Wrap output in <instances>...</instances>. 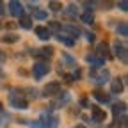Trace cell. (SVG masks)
Masks as SVG:
<instances>
[{"instance_id":"1","label":"cell","mask_w":128,"mask_h":128,"mask_svg":"<svg viewBox=\"0 0 128 128\" xmlns=\"http://www.w3.org/2000/svg\"><path fill=\"white\" fill-rule=\"evenodd\" d=\"M48 71H50V66H48L46 62H38V64H34V68H32V73H34L36 78H43Z\"/></svg>"},{"instance_id":"2","label":"cell","mask_w":128,"mask_h":128,"mask_svg":"<svg viewBox=\"0 0 128 128\" xmlns=\"http://www.w3.org/2000/svg\"><path fill=\"white\" fill-rule=\"evenodd\" d=\"M9 100H11V103H12V107H16V108H27V100L23 98L22 94H11L9 96Z\"/></svg>"},{"instance_id":"3","label":"cell","mask_w":128,"mask_h":128,"mask_svg":"<svg viewBox=\"0 0 128 128\" xmlns=\"http://www.w3.org/2000/svg\"><path fill=\"white\" fill-rule=\"evenodd\" d=\"M7 7H9V12H11L12 16H20V18L23 16V6H22L20 2H16V0H11Z\"/></svg>"},{"instance_id":"4","label":"cell","mask_w":128,"mask_h":128,"mask_svg":"<svg viewBox=\"0 0 128 128\" xmlns=\"http://www.w3.org/2000/svg\"><path fill=\"white\" fill-rule=\"evenodd\" d=\"M108 71H100V73H96L94 70L91 71V78H92V82H96V84H105L107 80H108Z\"/></svg>"},{"instance_id":"5","label":"cell","mask_w":128,"mask_h":128,"mask_svg":"<svg viewBox=\"0 0 128 128\" xmlns=\"http://www.w3.org/2000/svg\"><path fill=\"white\" fill-rule=\"evenodd\" d=\"M43 92H44V96H55V94H59V92H60V84H59V82H52V84H48V86H44Z\"/></svg>"},{"instance_id":"6","label":"cell","mask_w":128,"mask_h":128,"mask_svg":"<svg viewBox=\"0 0 128 128\" xmlns=\"http://www.w3.org/2000/svg\"><path fill=\"white\" fill-rule=\"evenodd\" d=\"M91 114H92V119H94L96 123H102V121H105V110H102L100 107L92 105V107H91Z\"/></svg>"},{"instance_id":"7","label":"cell","mask_w":128,"mask_h":128,"mask_svg":"<svg viewBox=\"0 0 128 128\" xmlns=\"http://www.w3.org/2000/svg\"><path fill=\"white\" fill-rule=\"evenodd\" d=\"M114 54H116L118 57H121L123 62H126V48H124L123 43H119V41L114 43Z\"/></svg>"},{"instance_id":"8","label":"cell","mask_w":128,"mask_h":128,"mask_svg":"<svg viewBox=\"0 0 128 128\" xmlns=\"http://www.w3.org/2000/svg\"><path fill=\"white\" fill-rule=\"evenodd\" d=\"M96 52H98V55H100V59H108L110 57V54H108V46L105 44V43H100L98 46H96Z\"/></svg>"},{"instance_id":"9","label":"cell","mask_w":128,"mask_h":128,"mask_svg":"<svg viewBox=\"0 0 128 128\" xmlns=\"http://www.w3.org/2000/svg\"><path fill=\"white\" fill-rule=\"evenodd\" d=\"M32 54H34L36 57H52L54 48L52 46H44V48H41V50H34Z\"/></svg>"},{"instance_id":"10","label":"cell","mask_w":128,"mask_h":128,"mask_svg":"<svg viewBox=\"0 0 128 128\" xmlns=\"http://www.w3.org/2000/svg\"><path fill=\"white\" fill-rule=\"evenodd\" d=\"M92 96H94V100H98L100 103H107V102L110 100V96H108V94H105V92H103V91H100V89H98V91H94V92H92Z\"/></svg>"},{"instance_id":"11","label":"cell","mask_w":128,"mask_h":128,"mask_svg":"<svg viewBox=\"0 0 128 128\" xmlns=\"http://www.w3.org/2000/svg\"><path fill=\"white\" fill-rule=\"evenodd\" d=\"M86 59H87V62H89V64H92V66H96V68H102L103 64H105V60H103V59L94 57V55H87Z\"/></svg>"},{"instance_id":"12","label":"cell","mask_w":128,"mask_h":128,"mask_svg":"<svg viewBox=\"0 0 128 128\" xmlns=\"http://www.w3.org/2000/svg\"><path fill=\"white\" fill-rule=\"evenodd\" d=\"M36 34H38L39 39H48L50 38V32H48L46 27H36Z\"/></svg>"},{"instance_id":"13","label":"cell","mask_w":128,"mask_h":128,"mask_svg":"<svg viewBox=\"0 0 128 128\" xmlns=\"http://www.w3.org/2000/svg\"><path fill=\"white\" fill-rule=\"evenodd\" d=\"M110 89H112V92H114V94L121 92V91H123V82H121L119 78H116V80H112V86H110Z\"/></svg>"},{"instance_id":"14","label":"cell","mask_w":128,"mask_h":128,"mask_svg":"<svg viewBox=\"0 0 128 128\" xmlns=\"http://www.w3.org/2000/svg\"><path fill=\"white\" fill-rule=\"evenodd\" d=\"M62 28L66 30V32H70V34H71L73 38H76V36L82 34V32H80V28H78V27H73V25H64Z\"/></svg>"},{"instance_id":"15","label":"cell","mask_w":128,"mask_h":128,"mask_svg":"<svg viewBox=\"0 0 128 128\" xmlns=\"http://www.w3.org/2000/svg\"><path fill=\"white\" fill-rule=\"evenodd\" d=\"M20 25H22L23 28H30V27H32L30 16H22V18H20Z\"/></svg>"},{"instance_id":"16","label":"cell","mask_w":128,"mask_h":128,"mask_svg":"<svg viewBox=\"0 0 128 128\" xmlns=\"http://www.w3.org/2000/svg\"><path fill=\"white\" fill-rule=\"evenodd\" d=\"M57 39H59L60 43H64V44H68V46H73V44H75V39H71L70 36H62V34H60Z\"/></svg>"},{"instance_id":"17","label":"cell","mask_w":128,"mask_h":128,"mask_svg":"<svg viewBox=\"0 0 128 128\" xmlns=\"http://www.w3.org/2000/svg\"><path fill=\"white\" fill-rule=\"evenodd\" d=\"M92 18H94V16H92V11H91V9H87V11L82 14V22H84V23H91Z\"/></svg>"},{"instance_id":"18","label":"cell","mask_w":128,"mask_h":128,"mask_svg":"<svg viewBox=\"0 0 128 128\" xmlns=\"http://www.w3.org/2000/svg\"><path fill=\"white\" fill-rule=\"evenodd\" d=\"M118 32H119L123 38H126V36H128V25H126L124 22H121V23H119V27H118Z\"/></svg>"},{"instance_id":"19","label":"cell","mask_w":128,"mask_h":128,"mask_svg":"<svg viewBox=\"0 0 128 128\" xmlns=\"http://www.w3.org/2000/svg\"><path fill=\"white\" fill-rule=\"evenodd\" d=\"M0 39H2L4 43H16V41H18V36H16V34H6L4 38H0Z\"/></svg>"},{"instance_id":"20","label":"cell","mask_w":128,"mask_h":128,"mask_svg":"<svg viewBox=\"0 0 128 128\" xmlns=\"http://www.w3.org/2000/svg\"><path fill=\"white\" fill-rule=\"evenodd\" d=\"M48 32H50V30H54V32H57V30H60V25L57 23V22H50V23H48Z\"/></svg>"},{"instance_id":"21","label":"cell","mask_w":128,"mask_h":128,"mask_svg":"<svg viewBox=\"0 0 128 128\" xmlns=\"http://www.w3.org/2000/svg\"><path fill=\"white\" fill-rule=\"evenodd\" d=\"M46 16H48L46 11H36V12H34V18H38V20H44Z\"/></svg>"},{"instance_id":"22","label":"cell","mask_w":128,"mask_h":128,"mask_svg":"<svg viewBox=\"0 0 128 128\" xmlns=\"http://www.w3.org/2000/svg\"><path fill=\"white\" fill-rule=\"evenodd\" d=\"M124 107H126L124 103H118V105L114 107V114L118 116V114H119V112H124Z\"/></svg>"},{"instance_id":"23","label":"cell","mask_w":128,"mask_h":128,"mask_svg":"<svg viewBox=\"0 0 128 128\" xmlns=\"http://www.w3.org/2000/svg\"><path fill=\"white\" fill-rule=\"evenodd\" d=\"M62 59L66 60V62L70 64V66H75V60H73V57H71V55H68V54H62Z\"/></svg>"},{"instance_id":"24","label":"cell","mask_w":128,"mask_h":128,"mask_svg":"<svg viewBox=\"0 0 128 128\" xmlns=\"http://www.w3.org/2000/svg\"><path fill=\"white\" fill-rule=\"evenodd\" d=\"M50 9H52V11H60V9H62V4H59V2H50Z\"/></svg>"},{"instance_id":"25","label":"cell","mask_w":128,"mask_h":128,"mask_svg":"<svg viewBox=\"0 0 128 128\" xmlns=\"http://www.w3.org/2000/svg\"><path fill=\"white\" fill-rule=\"evenodd\" d=\"M66 14H70V16H76V14H78V11L75 9V6H70V7L66 9Z\"/></svg>"},{"instance_id":"26","label":"cell","mask_w":128,"mask_h":128,"mask_svg":"<svg viewBox=\"0 0 128 128\" xmlns=\"http://www.w3.org/2000/svg\"><path fill=\"white\" fill-rule=\"evenodd\" d=\"M119 7H121V11H126V7H128V2H121V4H119Z\"/></svg>"},{"instance_id":"27","label":"cell","mask_w":128,"mask_h":128,"mask_svg":"<svg viewBox=\"0 0 128 128\" xmlns=\"http://www.w3.org/2000/svg\"><path fill=\"white\" fill-rule=\"evenodd\" d=\"M4 12H6V9H4V4L0 2V14H4Z\"/></svg>"},{"instance_id":"28","label":"cell","mask_w":128,"mask_h":128,"mask_svg":"<svg viewBox=\"0 0 128 128\" xmlns=\"http://www.w3.org/2000/svg\"><path fill=\"white\" fill-rule=\"evenodd\" d=\"M7 119V116H0V121H6Z\"/></svg>"},{"instance_id":"29","label":"cell","mask_w":128,"mask_h":128,"mask_svg":"<svg viewBox=\"0 0 128 128\" xmlns=\"http://www.w3.org/2000/svg\"><path fill=\"white\" fill-rule=\"evenodd\" d=\"M73 128H86V126H82V124H76V126H73Z\"/></svg>"},{"instance_id":"30","label":"cell","mask_w":128,"mask_h":128,"mask_svg":"<svg viewBox=\"0 0 128 128\" xmlns=\"http://www.w3.org/2000/svg\"><path fill=\"white\" fill-rule=\"evenodd\" d=\"M0 110H2V103H0Z\"/></svg>"},{"instance_id":"31","label":"cell","mask_w":128,"mask_h":128,"mask_svg":"<svg viewBox=\"0 0 128 128\" xmlns=\"http://www.w3.org/2000/svg\"><path fill=\"white\" fill-rule=\"evenodd\" d=\"M0 59H2V55H0Z\"/></svg>"}]
</instances>
